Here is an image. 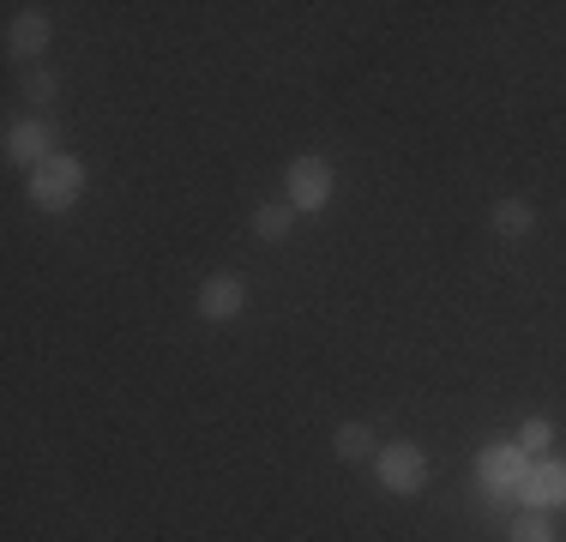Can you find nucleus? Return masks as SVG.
I'll return each instance as SVG.
<instances>
[{"label":"nucleus","mask_w":566,"mask_h":542,"mask_svg":"<svg viewBox=\"0 0 566 542\" xmlns=\"http://www.w3.org/2000/svg\"><path fill=\"white\" fill-rule=\"evenodd\" d=\"M548 440H555V423H548V416H531V423L518 428V452H524V458H536Z\"/></svg>","instance_id":"14"},{"label":"nucleus","mask_w":566,"mask_h":542,"mask_svg":"<svg viewBox=\"0 0 566 542\" xmlns=\"http://www.w3.org/2000/svg\"><path fill=\"white\" fill-rule=\"evenodd\" d=\"M332 187H338V181H332V163L319 152H307V157L290 163V194H283V199H290L295 211H326L332 206Z\"/></svg>","instance_id":"4"},{"label":"nucleus","mask_w":566,"mask_h":542,"mask_svg":"<svg viewBox=\"0 0 566 542\" xmlns=\"http://www.w3.org/2000/svg\"><path fill=\"white\" fill-rule=\"evenodd\" d=\"M536 229V211H531V199H501L494 206V236H506V241H524Z\"/></svg>","instance_id":"11"},{"label":"nucleus","mask_w":566,"mask_h":542,"mask_svg":"<svg viewBox=\"0 0 566 542\" xmlns=\"http://www.w3.org/2000/svg\"><path fill=\"white\" fill-rule=\"evenodd\" d=\"M512 542H555V531H548V512L524 507L518 519H512Z\"/></svg>","instance_id":"13"},{"label":"nucleus","mask_w":566,"mask_h":542,"mask_svg":"<svg viewBox=\"0 0 566 542\" xmlns=\"http://www.w3.org/2000/svg\"><path fill=\"white\" fill-rule=\"evenodd\" d=\"M374 470H380V488H386V494H422V482H428V458H422V446H416V440L380 446Z\"/></svg>","instance_id":"3"},{"label":"nucleus","mask_w":566,"mask_h":542,"mask_svg":"<svg viewBox=\"0 0 566 542\" xmlns=\"http://www.w3.org/2000/svg\"><path fill=\"white\" fill-rule=\"evenodd\" d=\"M49 37H55V24H49V12H36V7H24V12H12L7 19V54L12 61H43V49H49Z\"/></svg>","instance_id":"6"},{"label":"nucleus","mask_w":566,"mask_h":542,"mask_svg":"<svg viewBox=\"0 0 566 542\" xmlns=\"http://www.w3.org/2000/svg\"><path fill=\"white\" fill-rule=\"evenodd\" d=\"M290 229H295V206H290V199H265V206L253 211V236L272 241V248H277V241H290Z\"/></svg>","instance_id":"10"},{"label":"nucleus","mask_w":566,"mask_h":542,"mask_svg":"<svg viewBox=\"0 0 566 542\" xmlns=\"http://www.w3.org/2000/svg\"><path fill=\"white\" fill-rule=\"evenodd\" d=\"M374 446H380V440H374L368 423H344L338 434H332V452H338L344 465H368V458H380Z\"/></svg>","instance_id":"9"},{"label":"nucleus","mask_w":566,"mask_h":542,"mask_svg":"<svg viewBox=\"0 0 566 542\" xmlns=\"http://www.w3.org/2000/svg\"><path fill=\"white\" fill-rule=\"evenodd\" d=\"M85 194V163L78 157H49L43 169H31V206L36 211H73Z\"/></svg>","instance_id":"2"},{"label":"nucleus","mask_w":566,"mask_h":542,"mask_svg":"<svg viewBox=\"0 0 566 542\" xmlns=\"http://www.w3.org/2000/svg\"><path fill=\"white\" fill-rule=\"evenodd\" d=\"M49 157H61V152H55V127H49L43 115L12 121V127H7V163H12V169L31 175V169H43Z\"/></svg>","instance_id":"5"},{"label":"nucleus","mask_w":566,"mask_h":542,"mask_svg":"<svg viewBox=\"0 0 566 542\" xmlns=\"http://www.w3.org/2000/svg\"><path fill=\"white\" fill-rule=\"evenodd\" d=\"M241 308H248V283H241L235 271H218V278L199 283V320L223 325V320H235Z\"/></svg>","instance_id":"7"},{"label":"nucleus","mask_w":566,"mask_h":542,"mask_svg":"<svg viewBox=\"0 0 566 542\" xmlns=\"http://www.w3.org/2000/svg\"><path fill=\"white\" fill-rule=\"evenodd\" d=\"M524 507L531 512H560L566 507V465L560 458H536L531 465V477H524Z\"/></svg>","instance_id":"8"},{"label":"nucleus","mask_w":566,"mask_h":542,"mask_svg":"<svg viewBox=\"0 0 566 542\" xmlns=\"http://www.w3.org/2000/svg\"><path fill=\"white\" fill-rule=\"evenodd\" d=\"M19 91H24V103H31V108H49V103L61 97V79L49 73V66H24Z\"/></svg>","instance_id":"12"},{"label":"nucleus","mask_w":566,"mask_h":542,"mask_svg":"<svg viewBox=\"0 0 566 542\" xmlns=\"http://www.w3.org/2000/svg\"><path fill=\"white\" fill-rule=\"evenodd\" d=\"M524 477H531V458L518 452V440H489L476 458V482L489 507H506L512 494H524Z\"/></svg>","instance_id":"1"}]
</instances>
